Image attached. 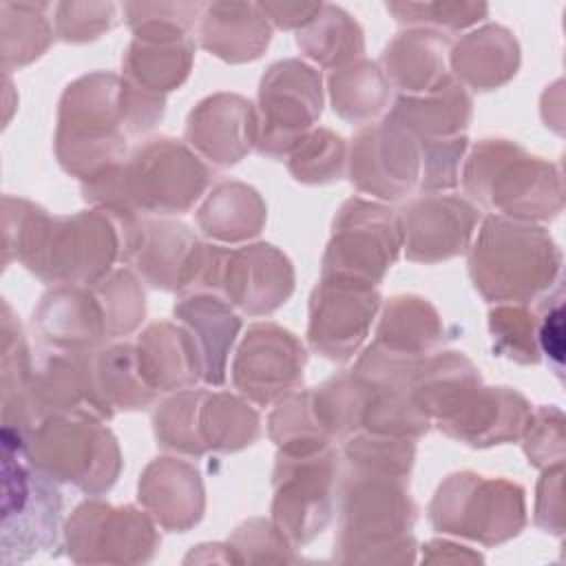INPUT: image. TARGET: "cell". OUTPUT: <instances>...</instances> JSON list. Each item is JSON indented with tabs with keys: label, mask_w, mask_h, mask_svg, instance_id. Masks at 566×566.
Instances as JSON below:
<instances>
[{
	"label": "cell",
	"mask_w": 566,
	"mask_h": 566,
	"mask_svg": "<svg viewBox=\"0 0 566 566\" xmlns=\"http://www.w3.org/2000/svg\"><path fill=\"white\" fill-rule=\"evenodd\" d=\"M137 219L106 208L51 217L33 201L7 195L2 199V265L20 261L49 285H88L124 259Z\"/></svg>",
	"instance_id": "cell-1"
},
{
	"label": "cell",
	"mask_w": 566,
	"mask_h": 566,
	"mask_svg": "<svg viewBox=\"0 0 566 566\" xmlns=\"http://www.w3.org/2000/svg\"><path fill=\"white\" fill-rule=\"evenodd\" d=\"M208 181V166L188 144L155 137L126 161L82 181V195L93 208L128 217H172L188 212Z\"/></svg>",
	"instance_id": "cell-2"
},
{
	"label": "cell",
	"mask_w": 566,
	"mask_h": 566,
	"mask_svg": "<svg viewBox=\"0 0 566 566\" xmlns=\"http://www.w3.org/2000/svg\"><path fill=\"white\" fill-rule=\"evenodd\" d=\"M338 533L334 559L340 564H411L416 504L407 480L347 467L336 489Z\"/></svg>",
	"instance_id": "cell-3"
},
{
	"label": "cell",
	"mask_w": 566,
	"mask_h": 566,
	"mask_svg": "<svg viewBox=\"0 0 566 566\" xmlns=\"http://www.w3.org/2000/svg\"><path fill=\"white\" fill-rule=\"evenodd\" d=\"M562 256L544 228L491 214L469 245V276L489 303L524 305L546 292Z\"/></svg>",
	"instance_id": "cell-4"
},
{
	"label": "cell",
	"mask_w": 566,
	"mask_h": 566,
	"mask_svg": "<svg viewBox=\"0 0 566 566\" xmlns=\"http://www.w3.org/2000/svg\"><path fill=\"white\" fill-rule=\"evenodd\" d=\"M126 135L124 77L95 71L64 88L53 139L64 172L86 181L124 161Z\"/></svg>",
	"instance_id": "cell-5"
},
{
	"label": "cell",
	"mask_w": 566,
	"mask_h": 566,
	"mask_svg": "<svg viewBox=\"0 0 566 566\" xmlns=\"http://www.w3.org/2000/svg\"><path fill=\"white\" fill-rule=\"evenodd\" d=\"M462 186L471 203L506 219H548L562 208L553 166L509 139H480L464 159Z\"/></svg>",
	"instance_id": "cell-6"
},
{
	"label": "cell",
	"mask_w": 566,
	"mask_h": 566,
	"mask_svg": "<svg viewBox=\"0 0 566 566\" xmlns=\"http://www.w3.org/2000/svg\"><path fill=\"white\" fill-rule=\"evenodd\" d=\"M22 431L2 427V533L0 559L4 566L51 553L60 544L64 497L57 482L31 464Z\"/></svg>",
	"instance_id": "cell-7"
},
{
	"label": "cell",
	"mask_w": 566,
	"mask_h": 566,
	"mask_svg": "<svg viewBox=\"0 0 566 566\" xmlns=\"http://www.w3.org/2000/svg\"><path fill=\"white\" fill-rule=\"evenodd\" d=\"M102 420L88 407L51 416L27 433V458L55 482L102 495L122 471L117 440Z\"/></svg>",
	"instance_id": "cell-8"
},
{
	"label": "cell",
	"mask_w": 566,
	"mask_h": 566,
	"mask_svg": "<svg viewBox=\"0 0 566 566\" xmlns=\"http://www.w3.org/2000/svg\"><path fill=\"white\" fill-rule=\"evenodd\" d=\"M429 522L440 533L495 546L524 528V491L502 478L451 473L429 504Z\"/></svg>",
	"instance_id": "cell-9"
},
{
	"label": "cell",
	"mask_w": 566,
	"mask_h": 566,
	"mask_svg": "<svg viewBox=\"0 0 566 566\" xmlns=\"http://www.w3.org/2000/svg\"><path fill=\"white\" fill-rule=\"evenodd\" d=\"M340 478L332 447L312 453L279 451L272 473V524L298 548L318 537L332 522Z\"/></svg>",
	"instance_id": "cell-10"
},
{
	"label": "cell",
	"mask_w": 566,
	"mask_h": 566,
	"mask_svg": "<svg viewBox=\"0 0 566 566\" xmlns=\"http://www.w3.org/2000/svg\"><path fill=\"white\" fill-rule=\"evenodd\" d=\"M402 248L396 212L360 197L347 199L332 223L323 254V279L376 287Z\"/></svg>",
	"instance_id": "cell-11"
},
{
	"label": "cell",
	"mask_w": 566,
	"mask_h": 566,
	"mask_svg": "<svg viewBox=\"0 0 566 566\" xmlns=\"http://www.w3.org/2000/svg\"><path fill=\"white\" fill-rule=\"evenodd\" d=\"M321 111V73L296 57L274 62L259 84V104L254 108L256 150L270 159L287 157L314 130Z\"/></svg>",
	"instance_id": "cell-12"
},
{
	"label": "cell",
	"mask_w": 566,
	"mask_h": 566,
	"mask_svg": "<svg viewBox=\"0 0 566 566\" xmlns=\"http://www.w3.org/2000/svg\"><path fill=\"white\" fill-rule=\"evenodd\" d=\"M201 292L219 294L250 316H265L279 310L294 292V268L270 243L210 245Z\"/></svg>",
	"instance_id": "cell-13"
},
{
	"label": "cell",
	"mask_w": 566,
	"mask_h": 566,
	"mask_svg": "<svg viewBox=\"0 0 566 566\" xmlns=\"http://www.w3.org/2000/svg\"><path fill=\"white\" fill-rule=\"evenodd\" d=\"M62 542L77 564H144L155 557L159 533L142 509L86 500L66 520Z\"/></svg>",
	"instance_id": "cell-14"
},
{
	"label": "cell",
	"mask_w": 566,
	"mask_h": 566,
	"mask_svg": "<svg viewBox=\"0 0 566 566\" xmlns=\"http://www.w3.org/2000/svg\"><path fill=\"white\" fill-rule=\"evenodd\" d=\"M307 352L301 340L276 323H254L248 327L234 360L232 385L254 405L268 407L303 382Z\"/></svg>",
	"instance_id": "cell-15"
},
{
	"label": "cell",
	"mask_w": 566,
	"mask_h": 566,
	"mask_svg": "<svg viewBox=\"0 0 566 566\" xmlns=\"http://www.w3.org/2000/svg\"><path fill=\"white\" fill-rule=\"evenodd\" d=\"M203 256L206 243L188 226L139 217L130 228L122 261L157 290L190 294L197 287Z\"/></svg>",
	"instance_id": "cell-16"
},
{
	"label": "cell",
	"mask_w": 566,
	"mask_h": 566,
	"mask_svg": "<svg viewBox=\"0 0 566 566\" xmlns=\"http://www.w3.org/2000/svg\"><path fill=\"white\" fill-rule=\"evenodd\" d=\"M349 179L363 195L382 201L407 197L420 179V146L394 119L385 117L356 133L347 155Z\"/></svg>",
	"instance_id": "cell-17"
},
{
	"label": "cell",
	"mask_w": 566,
	"mask_h": 566,
	"mask_svg": "<svg viewBox=\"0 0 566 566\" xmlns=\"http://www.w3.org/2000/svg\"><path fill=\"white\" fill-rule=\"evenodd\" d=\"M405 256L416 263H440L469 250L480 210L460 195L424 192L398 212Z\"/></svg>",
	"instance_id": "cell-18"
},
{
	"label": "cell",
	"mask_w": 566,
	"mask_h": 566,
	"mask_svg": "<svg viewBox=\"0 0 566 566\" xmlns=\"http://www.w3.org/2000/svg\"><path fill=\"white\" fill-rule=\"evenodd\" d=\"M378 310L380 294L376 287L321 276L310 296V347L334 363L354 358Z\"/></svg>",
	"instance_id": "cell-19"
},
{
	"label": "cell",
	"mask_w": 566,
	"mask_h": 566,
	"mask_svg": "<svg viewBox=\"0 0 566 566\" xmlns=\"http://www.w3.org/2000/svg\"><path fill=\"white\" fill-rule=\"evenodd\" d=\"M71 354L80 367L84 402L104 420L113 418L115 411L144 409L155 400L157 394L139 371L135 345L115 343Z\"/></svg>",
	"instance_id": "cell-20"
},
{
	"label": "cell",
	"mask_w": 566,
	"mask_h": 566,
	"mask_svg": "<svg viewBox=\"0 0 566 566\" xmlns=\"http://www.w3.org/2000/svg\"><path fill=\"white\" fill-rule=\"evenodd\" d=\"M528 413L531 407L526 398L515 389L484 387L480 382L433 424L444 436L462 444L484 449L517 440L524 431Z\"/></svg>",
	"instance_id": "cell-21"
},
{
	"label": "cell",
	"mask_w": 566,
	"mask_h": 566,
	"mask_svg": "<svg viewBox=\"0 0 566 566\" xmlns=\"http://www.w3.org/2000/svg\"><path fill=\"white\" fill-rule=\"evenodd\" d=\"M254 137V106L234 93H217L201 99L186 122V144L219 168L239 164L252 150Z\"/></svg>",
	"instance_id": "cell-22"
},
{
	"label": "cell",
	"mask_w": 566,
	"mask_h": 566,
	"mask_svg": "<svg viewBox=\"0 0 566 566\" xmlns=\"http://www.w3.org/2000/svg\"><path fill=\"white\" fill-rule=\"evenodd\" d=\"M86 407L77 360L71 352H55L33 365L22 394L2 405V427L24 436L51 416Z\"/></svg>",
	"instance_id": "cell-23"
},
{
	"label": "cell",
	"mask_w": 566,
	"mask_h": 566,
	"mask_svg": "<svg viewBox=\"0 0 566 566\" xmlns=\"http://www.w3.org/2000/svg\"><path fill=\"white\" fill-rule=\"evenodd\" d=\"M33 329L57 352H84L108 340L102 305L91 285H53L31 316Z\"/></svg>",
	"instance_id": "cell-24"
},
{
	"label": "cell",
	"mask_w": 566,
	"mask_h": 566,
	"mask_svg": "<svg viewBox=\"0 0 566 566\" xmlns=\"http://www.w3.org/2000/svg\"><path fill=\"white\" fill-rule=\"evenodd\" d=\"M137 500L157 526L172 533L190 531L206 511L201 473L179 458L153 460L139 475Z\"/></svg>",
	"instance_id": "cell-25"
},
{
	"label": "cell",
	"mask_w": 566,
	"mask_h": 566,
	"mask_svg": "<svg viewBox=\"0 0 566 566\" xmlns=\"http://www.w3.org/2000/svg\"><path fill=\"white\" fill-rule=\"evenodd\" d=\"M137 365L155 394L192 389L203 380V358L195 336L168 321L150 323L135 345Z\"/></svg>",
	"instance_id": "cell-26"
},
{
	"label": "cell",
	"mask_w": 566,
	"mask_h": 566,
	"mask_svg": "<svg viewBox=\"0 0 566 566\" xmlns=\"http://www.w3.org/2000/svg\"><path fill=\"white\" fill-rule=\"evenodd\" d=\"M197 38L214 57L241 64L263 55L272 38V27L259 4L212 2L206 4L199 18Z\"/></svg>",
	"instance_id": "cell-27"
},
{
	"label": "cell",
	"mask_w": 566,
	"mask_h": 566,
	"mask_svg": "<svg viewBox=\"0 0 566 566\" xmlns=\"http://www.w3.org/2000/svg\"><path fill=\"white\" fill-rule=\"evenodd\" d=\"M449 40L433 29H411L398 33L380 55V71L400 95L433 91L451 77Z\"/></svg>",
	"instance_id": "cell-28"
},
{
	"label": "cell",
	"mask_w": 566,
	"mask_h": 566,
	"mask_svg": "<svg viewBox=\"0 0 566 566\" xmlns=\"http://www.w3.org/2000/svg\"><path fill=\"white\" fill-rule=\"evenodd\" d=\"M172 312L201 349L203 382L223 385L228 354L241 329L232 305L212 292H190L175 303Z\"/></svg>",
	"instance_id": "cell-29"
},
{
	"label": "cell",
	"mask_w": 566,
	"mask_h": 566,
	"mask_svg": "<svg viewBox=\"0 0 566 566\" xmlns=\"http://www.w3.org/2000/svg\"><path fill=\"white\" fill-rule=\"evenodd\" d=\"M471 113V95L451 75L433 91L420 95H398L387 117L416 139H451L464 135Z\"/></svg>",
	"instance_id": "cell-30"
},
{
	"label": "cell",
	"mask_w": 566,
	"mask_h": 566,
	"mask_svg": "<svg viewBox=\"0 0 566 566\" xmlns=\"http://www.w3.org/2000/svg\"><path fill=\"white\" fill-rule=\"evenodd\" d=\"M520 64V46L511 31L486 24L467 33L449 49L453 77L473 91H493L506 84Z\"/></svg>",
	"instance_id": "cell-31"
},
{
	"label": "cell",
	"mask_w": 566,
	"mask_h": 566,
	"mask_svg": "<svg viewBox=\"0 0 566 566\" xmlns=\"http://www.w3.org/2000/svg\"><path fill=\"white\" fill-rule=\"evenodd\" d=\"M195 42L188 38H133L122 71L124 80L142 91L166 95L190 75Z\"/></svg>",
	"instance_id": "cell-32"
},
{
	"label": "cell",
	"mask_w": 566,
	"mask_h": 566,
	"mask_svg": "<svg viewBox=\"0 0 566 566\" xmlns=\"http://www.w3.org/2000/svg\"><path fill=\"white\" fill-rule=\"evenodd\" d=\"M265 217V203L252 186L241 181H221L197 210V226L208 239L241 243L263 230Z\"/></svg>",
	"instance_id": "cell-33"
},
{
	"label": "cell",
	"mask_w": 566,
	"mask_h": 566,
	"mask_svg": "<svg viewBox=\"0 0 566 566\" xmlns=\"http://www.w3.org/2000/svg\"><path fill=\"white\" fill-rule=\"evenodd\" d=\"M480 382V369L464 354L438 352L420 358L411 378V398L433 424Z\"/></svg>",
	"instance_id": "cell-34"
},
{
	"label": "cell",
	"mask_w": 566,
	"mask_h": 566,
	"mask_svg": "<svg viewBox=\"0 0 566 566\" xmlns=\"http://www.w3.org/2000/svg\"><path fill=\"white\" fill-rule=\"evenodd\" d=\"M442 340V318L427 298L402 294L385 303L374 343L407 356L424 358Z\"/></svg>",
	"instance_id": "cell-35"
},
{
	"label": "cell",
	"mask_w": 566,
	"mask_h": 566,
	"mask_svg": "<svg viewBox=\"0 0 566 566\" xmlns=\"http://www.w3.org/2000/svg\"><path fill=\"white\" fill-rule=\"evenodd\" d=\"M197 431L206 451L232 453L250 447L261 433L256 409L230 391H201Z\"/></svg>",
	"instance_id": "cell-36"
},
{
	"label": "cell",
	"mask_w": 566,
	"mask_h": 566,
	"mask_svg": "<svg viewBox=\"0 0 566 566\" xmlns=\"http://www.w3.org/2000/svg\"><path fill=\"white\" fill-rule=\"evenodd\" d=\"M46 2H0L2 71L9 75L38 57L53 42V22Z\"/></svg>",
	"instance_id": "cell-37"
},
{
	"label": "cell",
	"mask_w": 566,
	"mask_h": 566,
	"mask_svg": "<svg viewBox=\"0 0 566 566\" xmlns=\"http://www.w3.org/2000/svg\"><path fill=\"white\" fill-rule=\"evenodd\" d=\"M332 108L352 124L374 122L387 106L391 86L378 64L358 60L336 69L327 77Z\"/></svg>",
	"instance_id": "cell-38"
},
{
	"label": "cell",
	"mask_w": 566,
	"mask_h": 566,
	"mask_svg": "<svg viewBox=\"0 0 566 566\" xmlns=\"http://www.w3.org/2000/svg\"><path fill=\"white\" fill-rule=\"evenodd\" d=\"M298 49L323 69H343L358 62L365 51L363 29L358 22L334 4H323L316 18L296 35Z\"/></svg>",
	"instance_id": "cell-39"
},
{
	"label": "cell",
	"mask_w": 566,
	"mask_h": 566,
	"mask_svg": "<svg viewBox=\"0 0 566 566\" xmlns=\"http://www.w3.org/2000/svg\"><path fill=\"white\" fill-rule=\"evenodd\" d=\"M268 433L283 453H312L332 447L312 411L310 391H292L281 398L268 418Z\"/></svg>",
	"instance_id": "cell-40"
},
{
	"label": "cell",
	"mask_w": 566,
	"mask_h": 566,
	"mask_svg": "<svg viewBox=\"0 0 566 566\" xmlns=\"http://www.w3.org/2000/svg\"><path fill=\"white\" fill-rule=\"evenodd\" d=\"M88 285L102 305L108 338L128 336L139 327L146 314V294L133 270H111Z\"/></svg>",
	"instance_id": "cell-41"
},
{
	"label": "cell",
	"mask_w": 566,
	"mask_h": 566,
	"mask_svg": "<svg viewBox=\"0 0 566 566\" xmlns=\"http://www.w3.org/2000/svg\"><path fill=\"white\" fill-rule=\"evenodd\" d=\"M347 166L345 139L329 128L310 130L287 155L290 175L310 186L332 184L343 177Z\"/></svg>",
	"instance_id": "cell-42"
},
{
	"label": "cell",
	"mask_w": 566,
	"mask_h": 566,
	"mask_svg": "<svg viewBox=\"0 0 566 566\" xmlns=\"http://www.w3.org/2000/svg\"><path fill=\"white\" fill-rule=\"evenodd\" d=\"M203 389H181L164 398L153 411V429L159 447L199 458L206 453L197 431V409Z\"/></svg>",
	"instance_id": "cell-43"
},
{
	"label": "cell",
	"mask_w": 566,
	"mask_h": 566,
	"mask_svg": "<svg viewBox=\"0 0 566 566\" xmlns=\"http://www.w3.org/2000/svg\"><path fill=\"white\" fill-rule=\"evenodd\" d=\"M343 442H345L343 444L345 467L387 473V475L409 480L413 458H416L413 440L356 431L349 438H345Z\"/></svg>",
	"instance_id": "cell-44"
},
{
	"label": "cell",
	"mask_w": 566,
	"mask_h": 566,
	"mask_svg": "<svg viewBox=\"0 0 566 566\" xmlns=\"http://www.w3.org/2000/svg\"><path fill=\"white\" fill-rule=\"evenodd\" d=\"M489 332L493 340V354L522 365H535L539 360L537 316L524 305H495L489 312Z\"/></svg>",
	"instance_id": "cell-45"
},
{
	"label": "cell",
	"mask_w": 566,
	"mask_h": 566,
	"mask_svg": "<svg viewBox=\"0 0 566 566\" xmlns=\"http://www.w3.org/2000/svg\"><path fill=\"white\" fill-rule=\"evenodd\" d=\"M199 2H126L124 13L135 38H188L201 18Z\"/></svg>",
	"instance_id": "cell-46"
},
{
	"label": "cell",
	"mask_w": 566,
	"mask_h": 566,
	"mask_svg": "<svg viewBox=\"0 0 566 566\" xmlns=\"http://www.w3.org/2000/svg\"><path fill=\"white\" fill-rule=\"evenodd\" d=\"M0 389H2V405L15 400L33 371L31 349L24 336V329L7 301H2L0 314Z\"/></svg>",
	"instance_id": "cell-47"
},
{
	"label": "cell",
	"mask_w": 566,
	"mask_h": 566,
	"mask_svg": "<svg viewBox=\"0 0 566 566\" xmlns=\"http://www.w3.org/2000/svg\"><path fill=\"white\" fill-rule=\"evenodd\" d=\"M420 146V179L424 192L451 190L460 179V164L467 153V137L451 139H418Z\"/></svg>",
	"instance_id": "cell-48"
},
{
	"label": "cell",
	"mask_w": 566,
	"mask_h": 566,
	"mask_svg": "<svg viewBox=\"0 0 566 566\" xmlns=\"http://www.w3.org/2000/svg\"><path fill=\"white\" fill-rule=\"evenodd\" d=\"M237 562H296L294 546L272 520H248L228 539Z\"/></svg>",
	"instance_id": "cell-49"
},
{
	"label": "cell",
	"mask_w": 566,
	"mask_h": 566,
	"mask_svg": "<svg viewBox=\"0 0 566 566\" xmlns=\"http://www.w3.org/2000/svg\"><path fill=\"white\" fill-rule=\"evenodd\" d=\"M387 11L402 24H431L440 29H464L489 11L484 2H389Z\"/></svg>",
	"instance_id": "cell-50"
},
{
	"label": "cell",
	"mask_w": 566,
	"mask_h": 566,
	"mask_svg": "<svg viewBox=\"0 0 566 566\" xmlns=\"http://www.w3.org/2000/svg\"><path fill=\"white\" fill-rule=\"evenodd\" d=\"M55 35L71 44L97 40L115 24V4L111 2H60L55 7Z\"/></svg>",
	"instance_id": "cell-51"
},
{
	"label": "cell",
	"mask_w": 566,
	"mask_h": 566,
	"mask_svg": "<svg viewBox=\"0 0 566 566\" xmlns=\"http://www.w3.org/2000/svg\"><path fill=\"white\" fill-rule=\"evenodd\" d=\"M562 285L555 287V294L548 296V303H542L537 316V347L553 365L555 374L562 378L564 367V305H562Z\"/></svg>",
	"instance_id": "cell-52"
},
{
	"label": "cell",
	"mask_w": 566,
	"mask_h": 566,
	"mask_svg": "<svg viewBox=\"0 0 566 566\" xmlns=\"http://www.w3.org/2000/svg\"><path fill=\"white\" fill-rule=\"evenodd\" d=\"M321 7H323L321 2L318 4H312V2H265V4H259L261 13L268 18V22L276 24L279 29H298V31L316 18Z\"/></svg>",
	"instance_id": "cell-53"
},
{
	"label": "cell",
	"mask_w": 566,
	"mask_h": 566,
	"mask_svg": "<svg viewBox=\"0 0 566 566\" xmlns=\"http://www.w3.org/2000/svg\"><path fill=\"white\" fill-rule=\"evenodd\" d=\"M422 562H482V557L464 546L436 539L422 546Z\"/></svg>",
	"instance_id": "cell-54"
}]
</instances>
